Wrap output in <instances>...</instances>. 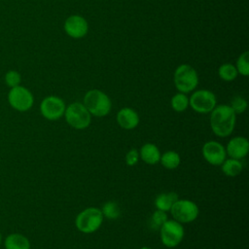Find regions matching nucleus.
Here are the masks:
<instances>
[{"label": "nucleus", "mask_w": 249, "mask_h": 249, "mask_svg": "<svg viewBox=\"0 0 249 249\" xmlns=\"http://www.w3.org/2000/svg\"><path fill=\"white\" fill-rule=\"evenodd\" d=\"M230 106L231 107V109L234 111L235 114H242L246 111L248 104L244 97L240 95H236L231 99Z\"/></svg>", "instance_id": "nucleus-25"}, {"label": "nucleus", "mask_w": 249, "mask_h": 249, "mask_svg": "<svg viewBox=\"0 0 249 249\" xmlns=\"http://www.w3.org/2000/svg\"><path fill=\"white\" fill-rule=\"evenodd\" d=\"M249 152V141L243 136H234L227 144L226 153L231 159L241 160L247 156Z\"/></svg>", "instance_id": "nucleus-13"}, {"label": "nucleus", "mask_w": 249, "mask_h": 249, "mask_svg": "<svg viewBox=\"0 0 249 249\" xmlns=\"http://www.w3.org/2000/svg\"><path fill=\"white\" fill-rule=\"evenodd\" d=\"M170 105L175 112H184L189 107V97L186 93L178 92L172 96L170 100Z\"/></svg>", "instance_id": "nucleus-20"}, {"label": "nucleus", "mask_w": 249, "mask_h": 249, "mask_svg": "<svg viewBox=\"0 0 249 249\" xmlns=\"http://www.w3.org/2000/svg\"><path fill=\"white\" fill-rule=\"evenodd\" d=\"M140 249H152V248H150V247H147V246H143V247H141Z\"/></svg>", "instance_id": "nucleus-29"}, {"label": "nucleus", "mask_w": 249, "mask_h": 249, "mask_svg": "<svg viewBox=\"0 0 249 249\" xmlns=\"http://www.w3.org/2000/svg\"><path fill=\"white\" fill-rule=\"evenodd\" d=\"M124 160L128 166L135 165L139 160V151H137L136 149L129 150L125 155Z\"/></svg>", "instance_id": "nucleus-27"}, {"label": "nucleus", "mask_w": 249, "mask_h": 249, "mask_svg": "<svg viewBox=\"0 0 249 249\" xmlns=\"http://www.w3.org/2000/svg\"><path fill=\"white\" fill-rule=\"evenodd\" d=\"M237 73L242 75V76H248L249 75V52H244L242 53L237 60H236V64L234 65Z\"/></svg>", "instance_id": "nucleus-23"}, {"label": "nucleus", "mask_w": 249, "mask_h": 249, "mask_svg": "<svg viewBox=\"0 0 249 249\" xmlns=\"http://www.w3.org/2000/svg\"><path fill=\"white\" fill-rule=\"evenodd\" d=\"M103 218L100 208L93 206L88 207L77 215L75 219V226L77 230L83 233H92L101 227Z\"/></svg>", "instance_id": "nucleus-3"}, {"label": "nucleus", "mask_w": 249, "mask_h": 249, "mask_svg": "<svg viewBox=\"0 0 249 249\" xmlns=\"http://www.w3.org/2000/svg\"><path fill=\"white\" fill-rule=\"evenodd\" d=\"M221 165L223 173L229 177H235L239 175L243 169V164L241 163V161L239 160L231 158L226 159Z\"/></svg>", "instance_id": "nucleus-18"}, {"label": "nucleus", "mask_w": 249, "mask_h": 249, "mask_svg": "<svg viewBox=\"0 0 249 249\" xmlns=\"http://www.w3.org/2000/svg\"><path fill=\"white\" fill-rule=\"evenodd\" d=\"M166 220H168L166 212L157 209L152 214V217H151V220H150V226L153 230H160V228L163 225V223Z\"/></svg>", "instance_id": "nucleus-24"}, {"label": "nucleus", "mask_w": 249, "mask_h": 249, "mask_svg": "<svg viewBox=\"0 0 249 249\" xmlns=\"http://www.w3.org/2000/svg\"><path fill=\"white\" fill-rule=\"evenodd\" d=\"M139 158L147 164L154 165L160 162V152L159 148L153 143L144 144L139 151Z\"/></svg>", "instance_id": "nucleus-15"}, {"label": "nucleus", "mask_w": 249, "mask_h": 249, "mask_svg": "<svg viewBox=\"0 0 249 249\" xmlns=\"http://www.w3.org/2000/svg\"><path fill=\"white\" fill-rule=\"evenodd\" d=\"M101 212L103 214V217L110 219V220H115L120 217L121 210L119 205L114 202V201H107L102 205Z\"/></svg>", "instance_id": "nucleus-22"}, {"label": "nucleus", "mask_w": 249, "mask_h": 249, "mask_svg": "<svg viewBox=\"0 0 249 249\" xmlns=\"http://www.w3.org/2000/svg\"><path fill=\"white\" fill-rule=\"evenodd\" d=\"M174 85L179 92L189 93L198 85V75L189 64L179 65L174 72Z\"/></svg>", "instance_id": "nucleus-4"}, {"label": "nucleus", "mask_w": 249, "mask_h": 249, "mask_svg": "<svg viewBox=\"0 0 249 249\" xmlns=\"http://www.w3.org/2000/svg\"><path fill=\"white\" fill-rule=\"evenodd\" d=\"M160 162L166 169H175L179 166L181 162V158L179 154L175 151H166L160 155Z\"/></svg>", "instance_id": "nucleus-19"}, {"label": "nucleus", "mask_w": 249, "mask_h": 249, "mask_svg": "<svg viewBox=\"0 0 249 249\" xmlns=\"http://www.w3.org/2000/svg\"><path fill=\"white\" fill-rule=\"evenodd\" d=\"M7 98L10 106L18 112H26L30 110L34 104L32 92L27 88L20 85L11 88Z\"/></svg>", "instance_id": "nucleus-7"}, {"label": "nucleus", "mask_w": 249, "mask_h": 249, "mask_svg": "<svg viewBox=\"0 0 249 249\" xmlns=\"http://www.w3.org/2000/svg\"><path fill=\"white\" fill-rule=\"evenodd\" d=\"M202 156L204 160L212 165H221L226 160V148L218 141H207L202 146Z\"/></svg>", "instance_id": "nucleus-12"}, {"label": "nucleus", "mask_w": 249, "mask_h": 249, "mask_svg": "<svg viewBox=\"0 0 249 249\" xmlns=\"http://www.w3.org/2000/svg\"><path fill=\"white\" fill-rule=\"evenodd\" d=\"M215 94L208 89L196 90L189 98V106L199 114L210 113L216 106Z\"/></svg>", "instance_id": "nucleus-9"}, {"label": "nucleus", "mask_w": 249, "mask_h": 249, "mask_svg": "<svg viewBox=\"0 0 249 249\" xmlns=\"http://www.w3.org/2000/svg\"><path fill=\"white\" fill-rule=\"evenodd\" d=\"M66 123L75 129H86L91 122V115L83 103L73 102L65 108Z\"/></svg>", "instance_id": "nucleus-5"}, {"label": "nucleus", "mask_w": 249, "mask_h": 249, "mask_svg": "<svg viewBox=\"0 0 249 249\" xmlns=\"http://www.w3.org/2000/svg\"><path fill=\"white\" fill-rule=\"evenodd\" d=\"M173 219L181 224L194 222L199 213L198 206L190 199H178L170 209Z\"/></svg>", "instance_id": "nucleus-8"}, {"label": "nucleus", "mask_w": 249, "mask_h": 249, "mask_svg": "<svg viewBox=\"0 0 249 249\" xmlns=\"http://www.w3.org/2000/svg\"><path fill=\"white\" fill-rule=\"evenodd\" d=\"M117 123L118 124L126 130L135 128L139 124V115L138 113L129 107L122 108L117 113Z\"/></svg>", "instance_id": "nucleus-14"}, {"label": "nucleus", "mask_w": 249, "mask_h": 249, "mask_svg": "<svg viewBox=\"0 0 249 249\" xmlns=\"http://www.w3.org/2000/svg\"><path fill=\"white\" fill-rule=\"evenodd\" d=\"M184 228L181 223L172 220H166L160 228V237L161 243L167 248L177 247L184 238Z\"/></svg>", "instance_id": "nucleus-6"}, {"label": "nucleus", "mask_w": 249, "mask_h": 249, "mask_svg": "<svg viewBox=\"0 0 249 249\" xmlns=\"http://www.w3.org/2000/svg\"><path fill=\"white\" fill-rule=\"evenodd\" d=\"M5 249H30L29 239L18 232L8 234L4 239Z\"/></svg>", "instance_id": "nucleus-16"}, {"label": "nucleus", "mask_w": 249, "mask_h": 249, "mask_svg": "<svg viewBox=\"0 0 249 249\" xmlns=\"http://www.w3.org/2000/svg\"><path fill=\"white\" fill-rule=\"evenodd\" d=\"M2 241H3V237H2V233L0 231V246L2 245Z\"/></svg>", "instance_id": "nucleus-28"}, {"label": "nucleus", "mask_w": 249, "mask_h": 249, "mask_svg": "<svg viewBox=\"0 0 249 249\" xmlns=\"http://www.w3.org/2000/svg\"><path fill=\"white\" fill-rule=\"evenodd\" d=\"M4 81H5L6 85L11 89V88L20 85L21 76L16 70H9L6 72V74L4 76Z\"/></svg>", "instance_id": "nucleus-26"}, {"label": "nucleus", "mask_w": 249, "mask_h": 249, "mask_svg": "<svg viewBox=\"0 0 249 249\" xmlns=\"http://www.w3.org/2000/svg\"><path fill=\"white\" fill-rule=\"evenodd\" d=\"M218 75L223 81L231 82V81H233L237 77L238 73H237V70H236V68L233 64L224 63L219 67Z\"/></svg>", "instance_id": "nucleus-21"}, {"label": "nucleus", "mask_w": 249, "mask_h": 249, "mask_svg": "<svg viewBox=\"0 0 249 249\" xmlns=\"http://www.w3.org/2000/svg\"><path fill=\"white\" fill-rule=\"evenodd\" d=\"M83 104L94 117H105L112 109L110 97L100 89H90L84 96Z\"/></svg>", "instance_id": "nucleus-2"}, {"label": "nucleus", "mask_w": 249, "mask_h": 249, "mask_svg": "<svg viewBox=\"0 0 249 249\" xmlns=\"http://www.w3.org/2000/svg\"><path fill=\"white\" fill-rule=\"evenodd\" d=\"M63 28L69 37L73 39H81L87 35L89 31V23L84 17L80 15H72L65 19Z\"/></svg>", "instance_id": "nucleus-11"}, {"label": "nucleus", "mask_w": 249, "mask_h": 249, "mask_svg": "<svg viewBox=\"0 0 249 249\" xmlns=\"http://www.w3.org/2000/svg\"><path fill=\"white\" fill-rule=\"evenodd\" d=\"M65 102L62 98L55 95L46 96L40 103L41 115L49 121L60 119L65 112Z\"/></svg>", "instance_id": "nucleus-10"}, {"label": "nucleus", "mask_w": 249, "mask_h": 249, "mask_svg": "<svg viewBox=\"0 0 249 249\" xmlns=\"http://www.w3.org/2000/svg\"><path fill=\"white\" fill-rule=\"evenodd\" d=\"M236 114L230 105H216L210 112V126L213 133L219 137L231 135L234 129Z\"/></svg>", "instance_id": "nucleus-1"}, {"label": "nucleus", "mask_w": 249, "mask_h": 249, "mask_svg": "<svg viewBox=\"0 0 249 249\" xmlns=\"http://www.w3.org/2000/svg\"><path fill=\"white\" fill-rule=\"evenodd\" d=\"M179 199V196L175 192L161 193L155 198V206L158 210L164 212L170 211L172 205Z\"/></svg>", "instance_id": "nucleus-17"}]
</instances>
